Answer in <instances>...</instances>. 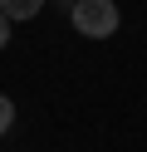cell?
Here are the masks:
<instances>
[{
    "label": "cell",
    "mask_w": 147,
    "mask_h": 152,
    "mask_svg": "<svg viewBox=\"0 0 147 152\" xmlns=\"http://www.w3.org/2000/svg\"><path fill=\"white\" fill-rule=\"evenodd\" d=\"M69 20H74V30L88 34V39H108V34L118 30V5L113 0H78L74 10H69Z\"/></svg>",
    "instance_id": "cell-1"
},
{
    "label": "cell",
    "mask_w": 147,
    "mask_h": 152,
    "mask_svg": "<svg viewBox=\"0 0 147 152\" xmlns=\"http://www.w3.org/2000/svg\"><path fill=\"white\" fill-rule=\"evenodd\" d=\"M0 10H5L10 20H34V15L44 10V0H5V5H0Z\"/></svg>",
    "instance_id": "cell-2"
},
{
    "label": "cell",
    "mask_w": 147,
    "mask_h": 152,
    "mask_svg": "<svg viewBox=\"0 0 147 152\" xmlns=\"http://www.w3.org/2000/svg\"><path fill=\"white\" fill-rule=\"evenodd\" d=\"M10 123H15V103H10L5 93H0V137L10 132Z\"/></svg>",
    "instance_id": "cell-3"
},
{
    "label": "cell",
    "mask_w": 147,
    "mask_h": 152,
    "mask_svg": "<svg viewBox=\"0 0 147 152\" xmlns=\"http://www.w3.org/2000/svg\"><path fill=\"white\" fill-rule=\"evenodd\" d=\"M5 44H10V15L0 10V49H5Z\"/></svg>",
    "instance_id": "cell-4"
},
{
    "label": "cell",
    "mask_w": 147,
    "mask_h": 152,
    "mask_svg": "<svg viewBox=\"0 0 147 152\" xmlns=\"http://www.w3.org/2000/svg\"><path fill=\"white\" fill-rule=\"evenodd\" d=\"M0 5H5V0H0Z\"/></svg>",
    "instance_id": "cell-5"
}]
</instances>
